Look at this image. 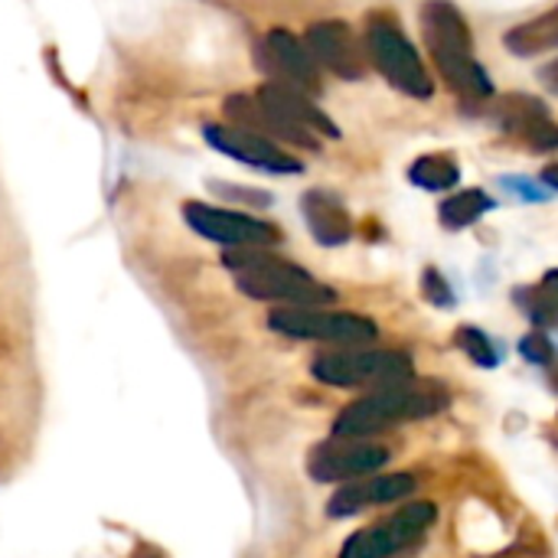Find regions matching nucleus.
<instances>
[{"label": "nucleus", "mask_w": 558, "mask_h": 558, "mask_svg": "<svg viewBox=\"0 0 558 558\" xmlns=\"http://www.w3.org/2000/svg\"><path fill=\"white\" fill-rule=\"evenodd\" d=\"M425 23V43L432 49V59L438 72L448 78V85L468 101L484 105L494 98V85L484 72V65L474 59V43L464 13L448 0H428L422 10Z\"/></svg>", "instance_id": "f257e3e1"}, {"label": "nucleus", "mask_w": 558, "mask_h": 558, "mask_svg": "<svg viewBox=\"0 0 558 558\" xmlns=\"http://www.w3.org/2000/svg\"><path fill=\"white\" fill-rule=\"evenodd\" d=\"M226 268L235 275V284L242 294L255 301H275L284 307H324L337 301V294L320 284L314 275L298 268L288 258H278L265 248H229L222 255Z\"/></svg>", "instance_id": "f03ea898"}, {"label": "nucleus", "mask_w": 558, "mask_h": 558, "mask_svg": "<svg viewBox=\"0 0 558 558\" xmlns=\"http://www.w3.org/2000/svg\"><path fill=\"white\" fill-rule=\"evenodd\" d=\"M448 389L441 383H396V386H383L373 396L347 405L340 412V418L333 422V435L337 438H369L379 435L399 422L409 418H425L435 415L448 405Z\"/></svg>", "instance_id": "7ed1b4c3"}, {"label": "nucleus", "mask_w": 558, "mask_h": 558, "mask_svg": "<svg viewBox=\"0 0 558 558\" xmlns=\"http://www.w3.org/2000/svg\"><path fill=\"white\" fill-rule=\"evenodd\" d=\"M314 376L340 389H383L412 379V360L396 350H337L314 360Z\"/></svg>", "instance_id": "20e7f679"}, {"label": "nucleus", "mask_w": 558, "mask_h": 558, "mask_svg": "<svg viewBox=\"0 0 558 558\" xmlns=\"http://www.w3.org/2000/svg\"><path fill=\"white\" fill-rule=\"evenodd\" d=\"M366 59L399 92H405L412 98H432L435 85H432V75H428L425 62L418 59V52L405 39V33L383 13L369 16V23H366Z\"/></svg>", "instance_id": "39448f33"}, {"label": "nucleus", "mask_w": 558, "mask_h": 558, "mask_svg": "<svg viewBox=\"0 0 558 558\" xmlns=\"http://www.w3.org/2000/svg\"><path fill=\"white\" fill-rule=\"evenodd\" d=\"M268 327L294 340H320L340 347H363L376 340V324L363 314H340L320 307H278L268 317Z\"/></svg>", "instance_id": "423d86ee"}, {"label": "nucleus", "mask_w": 558, "mask_h": 558, "mask_svg": "<svg viewBox=\"0 0 558 558\" xmlns=\"http://www.w3.org/2000/svg\"><path fill=\"white\" fill-rule=\"evenodd\" d=\"M438 510L432 504H412L405 510H396L392 517L360 530L356 536L347 539L340 558H392L399 556L402 549L415 546L428 526L435 523Z\"/></svg>", "instance_id": "0eeeda50"}, {"label": "nucleus", "mask_w": 558, "mask_h": 558, "mask_svg": "<svg viewBox=\"0 0 558 558\" xmlns=\"http://www.w3.org/2000/svg\"><path fill=\"white\" fill-rule=\"evenodd\" d=\"M275 118L278 124L284 128L288 134V144L294 147H304V150H317L320 141L317 134H327V137H337V124L311 101V95L291 88V85H281V82H268L258 88L255 95Z\"/></svg>", "instance_id": "6e6552de"}, {"label": "nucleus", "mask_w": 558, "mask_h": 558, "mask_svg": "<svg viewBox=\"0 0 558 558\" xmlns=\"http://www.w3.org/2000/svg\"><path fill=\"white\" fill-rule=\"evenodd\" d=\"M183 216L190 222V229L209 242L229 245V248H268L278 242V229L265 219L245 216V213H232V209H219V206H203V203H186Z\"/></svg>", "instance_id": "1a4fd4ad"}, {"label": "nucleus", "mask_w": 558, "mask_h": 558, "mask_svg": "<svg viewBox=\"0 0 558 558\" xmlns=\"http://www.w3.org/2000/svg\"><path fill=\"white\" fill-rule=\"evenodd\" d=\"M389 461V448L366 438H337L311 454V477L324 484H347L376 474Z\"/></svg>", "instance_id": "9d476101"}, {"label": "nucleus", "mask_w": 558, "mask_h": 558, "mask_svg": "<svg viewBox=\"0 0 558 558\" xmlns=\"http://www.w3.org/2000/svg\"><path fill=\"white\" fill-rule=\"evenodd\" d=\"M258 62L281 85H291V88H298L304 95H317L320 92V69H317L314 56L288 29H271L265 36V43L258 46Z\"/></svg>", "instance_id": "9b49d317"}, {"label": "nucleus", "mask_w": 558, "mask_h": 558, "mask_svg": "<svg viewBox=\"0 0 558 558\" xmlns=\"http://www.w3.org/2000/svg\"><path fill=\"white\" fill-rule=\"evenodd\" d=\"M307 52L314 56L317 65L330 69L333 75L356 82L366 75V46H360V39L353 36V29L340 20H324L314 23L304 36Z\"/></svg>", "instance_id": "f8f14e48"}, {"label": "nucleus", "mask_w": 558, "mask_h": 558, "mask_svg": "<svg viewBox=\"0 0 558 558\" xmlns=\"http://www.w3.org/2000/svg\"><path fill=\"white\" fill-rule=\"evenodd\" d=\"M203 137L209 147L235 157L239 163H248L255 170H268V173H298L301 163L294 157H288V150H281L275 141L262 137V134H252L245 128H235V124H206L203 128Z\"/></svg>", "instance_id": "ddd939ff"}, {"label": "nucleus", "mask_w": 558, "mask_h": 558, "mask_svg": "<svg viewBox=\"0 0 558 558\" xmlns=\"http://www.w3.org/2000/svg\"><path fill=\"white\" fill-rule=\"evenodd\" d=\"M497 121H500V131L523 141L533 150H556L558 147V124L546 111V105L530 95L507 98L497 111Z\"/></svg>", "instance_id": "4468645a"}, {"label": "nucleus", "mask_w": 558, "mask_h": 558, "mask_svg": "<svg viewBox=\"0 0 558 558\" xmlns=\"http://www.w3.org/2000/svg\"><path fill=\"white\" fill-rule=\"evenodd\" d=\"M415 490V477L412 474H386V477H369V481H350L343 484L330 504L327 513L330 517H353L366 507H379V504H396L402 497H409Z\"/></svg>", "instance_id": "2eb2a0df"}, {"label": "nucleus", "mask_w": 558, "mask_h": 558, "mask_svg": "<svg viewBox=\"0 0 558 558\" xmlns=\"http://www.w3.org/2000/svg\"><path fill=\"white\" fill-rule=\"evenodd\" d=\"M307 229L314 232V239L320 245H343L353 235V219L347 213V206L340 203V196L327 193V190H311L301 199Z\"/></svg>", "instance_id": "dca6fc26"}, {"label": "nucleus", "mask_w": 558, "mask_h": 558, "mask_svg": "<svg viewBox=\"0 0 558 558\" xmlns=\"http://www.w3.org/2000/svg\"><path fill=\"white\" fill-rule=\"evenodd\" d=\"M504 43L517 56H536V52L558 49V7H553L549 13H543L536 20H526V23L513 26L504 36Z\"/></svg>", "instance_id": "f3484780"}, {"label": "nucleus", "mask_w": 558, "mask_h": 558, "mask_svg": "<svg viewBox=\"0 0 558 558\" xmlns=\"http://www.w3.org/2000/svg\"><path fill=\"white\" fill-rule=\"evenodd\" d=\"M490 209H494V199L484 190H461L458 196L441 203V226L445 229H468Z\"/></svg>", "instance_id": "a211bd4d"}, {"label": "nucleus", "mask_w": 558, "mask_h": 558, "mask_svg": "<svg viewBox=\"0 0 558 558\" xmlns=\"http://www.w3.org/2000/svg\"><path fill=\"white\" fill-rule=\"evenodd\" d=\"M409 177L422 190H451L461 180V167L445 154H428V157H418L412 163Z\"/></svg>", "instance_id": "6ab92c4d"}, {"label": "nucleus", "mask_w": 558, "mask_h": 558, "mask_svg": "<svg viewBox=\"0 0 558 558\" xmlns=\"http://www.w3.org/2000/svg\"><path fill=\"white\" fill-rule=\"evenodd\" d=\"M520 304L526 307V314L549 327V324H558V271H549L536 288L530 291H520Z\"/></svg>", "instance_id": "aec40b11"}, {"label": "nucleus", "mask_w": 558, "mask_h": 558, "mask_svg": "<svg viewBox=\"0 0 558 558\" xmlns=\"http://www.w3.org/2000/svg\"><path fill=\"white\" fill-rule=\"evenodd\" d=\"M454 343H458L477 366L494 369V366L500 363V353H497L494 340H490L484 330H477V327H461V330L454 333Z\"/></svg>", "instance_id": "412c9836"}, {"label": "nucleus", "mask_w": 558, "mask_h": 558, "mask_svg": "<svg viewBox=\"0 0 558 558\" xmlns=\"http://www.w3.org/2000/svg\"><path fill=\"white\" fill-rule=\"evenodd\" d=\"M422 284H425V298H428L435 307H451V304H454V291H451V284L445 281V275H441L438 268H428Z\"/></svg>", "instance_id": "4be33fe9"}, {"label": "nucleus", "mask_w": 558, "mask_h": 558, "mask_svg": "<svg viewBox=\"0 0 558 558\" xmlns=\"http://www.w3.org/2000/svg\"><path fill=\"white\" fill-rule=\"evenodd\" d=\"M520 350H523V356H526L530 363H536V366H553V363H556V347H553L543 333H530V337L520 343Z\"/></svg>", "instance_id": "5701e85b"}, {"label": "nucleus", "mask_w": 558, "mask_h": 558, "mask_svg": "<svg viewBox=\"0 0 558 558\" xmlns=\"http://www.w3.org/2000/svg\"><path fill=\"white\" fill-rule=\"evenodd\" d=\"M543 82H546V85H549V88H553V92L558 95V59L556 62H549V65L543 69Z\"/></svg>", "instance_id": "b1692460"}, {"label": "nucleus", "mask_w": 558, "mask_h": 558, "mask_svg": "<svg viewBox=\"0 0 558 558\" xmlns=\"http://www.w3.org/2000/svg\"><path fill=\"white\" fill-rule=\"evenodd\" d=\"M543 183H546V186H553V190H558V163H553V167H546V170H543Z\"/></svg>", "instance_id": "393cba45"}]
</instances>
